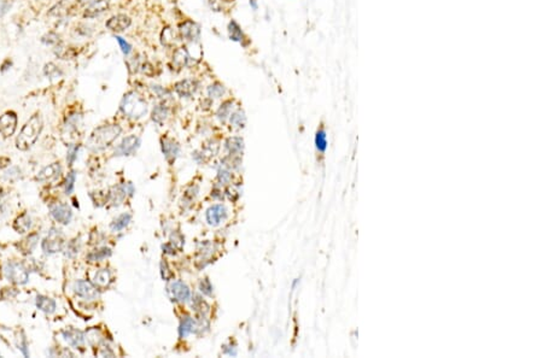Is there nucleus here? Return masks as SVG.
<instances>
[{
  "label": "nucleus",
  "mask_w": 543,
  "mask_h": 358,
  "mask_svg": "<svg viewBox=\"0 0 543 358\" xmlns=\"http://www.w3.org/2000/svg\"><path fill=\"white\" fill-rule=\"evenodd\" d=\"M121 131L122 129L118 124H105L98 127L91 134L90 139L87 141V147L92 152H99V151L105 150L120 137Z\"/></svg>",
  "instance_id": "1"
},
{
  "label": "nucleus",
  "mask_w": 543,
  "mask_h": 358,
  "mask_svg": "<svg viewBox=\"0 0 543 358\" xmlns=\"http://www.w3.org/2000/svg\"><path fill=\"white\" fill-rule=\"evenodd\" d=\"M43 118L39 114L31 116L29 121L24 124L22 128L20 135L16 139V146L18 150L27 151L34 145V143L37 140L40 133L43 130Z\"/></svg>",
  "instance_id": "2"
},
{
  "label": "nucleus",
  "mask_w": 543,
  "mask_h": 358,
  "mask_svg": "<svg viewBox=\"0 0 543 358\" xmlns=\"http://www.w3.org/2000/svg\"><path fill=\"white\" fill-rule=\"evenodd\" d=\"M122 114L132 119H140L146 115L147 103L137 92H128L120 104Z\"/></svg>",
  "instance_id": "3"
},
{
  "label": "nucleus",
  "mask_w": 543,
  "mask_h": 358,
  "mask_svg": "<svg viewBox=\"0 0 543 358\" xmlns=\"http://www.w3.org/2000/svg\"><path fill=\"white\" fill-rule=\"evenodd\" d=\"M165 292H167V296L169 299H171L172 301H174V303H180V304L187 303V301L190 300L191 296H192L190 287H188V286L181 280H175V281L169 282V284L167 285V287H165Z\"/></svg>",
  "instance_id": "4"
},
{
  "label": "nucleus",
  "mask_w": 543,
  "mask_h": 358,
  "mask_svg": "<svg viewBox=\"0 0 543 358\" xmlns=\"http://www.w3.org/2000/svg\"><path fill=\"white\" fill-rule=\"evenodd\" d=\"M4 275L9 281L16 285H24L29 280V274L22 263L8 262L4 265Z\"/></svg>",
  "instance_id": "5"
},
{
  "label": "nucleus",
  "mask_w": 543,
  "mask_h": 358,
  "mask_svg": "<svg viewBox=\"0 0 543 358\" xmlns=\"http://www.w3.org/2000/svg\"><path fill=\"white\" fill-rule=\"evenodd\" d=\"M64 246V235L57 228H51L47 237L41 243V249L46 254L57 253L63 250Z\"/></svg>",
  "instance_id": "6"
},
{
  "label": "nucleus",
  "mask_w": 543,
  "mask_h": 358,
  "mask_svg": "<svg viewBox=\"0 0 543 358\" xmlns=\"http://www.w3.org/2000/svg\"><path fill=\"white\" fill-rule=\"evenodd\" d=\"M141 141L137 135H128L122 139V141L116 146L114 155L116 157H128L136 155L138 149L140 147Z\"/></svg>",
  "instance_id": "7"
},
{
  "label": "nucleus",
  "mask_w": 543,
  "mask_h": 358,
  "mask_svg": "<svg viewBox=\"0 0 543 358\" xmlns=\"http://www.w3.org/2000/svg\"><path fill=\"white\" fill-rule=\"evenodd\" d=\"M134 192H136V190H134V186L131 182L117 185V186L112 187L111 191L109 192V203H111L112 206H118L120 204L123 203L126 198L133 196Z\"/></svg>",
  "instance_id": "8"
},
{
  "label": "nucleus",
  "mask_w": 543,
  "mask_h": 358,
  "mask_svg": "<svg viewBox=\"0 0 543 358\" xmlns=\"http://www.w3.org/2000/svg\"><path fill=\"white\" fill-rule=\"evenodd\" d=\"M73 290L74 293L83 300H96L99 297L98 287L92 282L86 280L75 281Z\"/></svg>",
  "instance_id": "9"
},
{
  "label": "nucleus",
  "mask_w": 543,
  "mask_h": 358,
  "mask_svg": "<svg viewBox=\"0 0 543 358\" xmlns=\"http://www.w3.org/2000/svg\"><path fill=\"white\" fill-rule=\"evenodd\" d=\"M228 217V210L222 204H215L212 205L205 211V221L206 223L212 227H219L222 225Z\"/></svg>",
  "instance_id": "10"
},
{
  "label": "nucleus",
  "mask_w": 543,
  "mask_h": 358,
  "mask_svg": "<svg viewBox=\"0 0 543 358\" xmlns=\"http://www.w3.org/2000/svg\"><path fill=\"white\" fill-rule=\"evenodd\" d=\"M161 150L165 161L169 164H173L179 156H180V145L178 141H175L172 138H162L161 139Z\"/></svg>",
  "instance_id": "11"
},
{
  "label": "nucleus",
  "mask_w": 543,
  "mask_h": 358,
  "mask_svg": "<svg viewBox=\"0 0 543 358\" xmlns=\"http://www.w3.org/2000/svg\"><path fill=\"white\" fill-rule=\"evenodd\" d=\"M199 88V82L196 78H185L174 84V91L180 98H191Z\"/></svg>",
  "instance_id": "12"
},
{
  "label": "nucleus",
  "mask_w": 543,
  "mask_h": 358,
  "mask_svg": "<svg viewBox=\"0 0 543 358\" xmlns=\"http://www.w3.org/2000/svg\"><path fill=\"white\" fill-rule=\"evenodd\" d=\"M50 213H51L52 217L55 218V221H57L58 223L64 226L70 223L71 218H73V211L69 208L68 204L64 203L53 204L51 208H50Z\"/></svg>",
  "instance_id": "13"
},
{
  "label": "nucleus",
  "mask_w": 543,
  "mask_h": 358,
  "mask_svg": "<svg viewBox=\"0 0 543 358\" xmlns=\"http://www.w3.org/2000/svg\"><path fill=\"white\" fill-rule=\"evenodd\" d=\"M215 253V245L210 241H204L198 246L197 250V260L196 264L199 269L205 268L206 265L212 262L213 254Z\"/></svg>",
  "instance_id": "14"
},
{
  "label": "nucleus",
  "mask_w": 543,
  "mask_h": 358,
  "mask_svg": "<svg viewBox=\"0 0 543 358\" xmlns=\"http://www.w3.org/2000/svg\"><path fill=\"white\" fill-rule=\"evenodd\" d=\"M179 33H180V36L186 41L196 42L199 39L200 29L198 24L194 23L193 21L187 20L179 24Z\"/></svg>",
  "instance_id": "15"
},
{
  "label": "nucleus",
  "mask_w": 543,
  "mask_h": 358,
  "mask_svg": "<svg viewBox=\"0 0 543 358\" xmlns=\"http://www.w3.org/2000/svg\"><path fill=\"white\" fill-rule=\"evenodd\" d=\"M17 127V116L15 112L9 111L0 116V134L4 138L11 137Z\"/></svg>",
  "instance_id": "16"
},
{
  "label": "nucleus",
  "mask_w": 543,
  "mask_h": 358,
  "mask_svg": "<svg viewBox=\"0 0 543 358\" xmlns=\"http://www.w3.org/2000/svg\"><path fill=\"white\" fill-rule=\"evenodd\" d=\"M62 337L67 343L74 348H80L85 345V334L75 328H67L62 331Z\"/></svg>",
  "instance_id": "17"
},
{
  "label": "nucleus",
  "mask_w": 543,
  "mask_h": 358,
  "mask_svg": "<svg viewBox=\"0 0 543 358\" xmlns=\"http://www.w3.org/2000/svg\"><path fill=\"white\" fill-rule=\"evenodd\" d=\"M131 24H132L131 18L128 17L127 15L120 14V15L112 16V17L106 22L105 26L108 29L114 31V33H121V31H124L126 29H128Z\"/></svg>",
  "instance_id": "18"
},
{
  "label": "nucleus",
  "mask_w": 543,
  "mask_h": 358,
  "mask_svg": "<svg viewBox=\"0 0 543 358\" xmlns=\"http://www.w3.org/2000/svg\"><path fill=\"white\" fill-rule=\"evenodd\" d=\"M109 9V0H94L85 9L83 17L94 18L97 16L102 15Z\"/></svg>",
  "instance_id": "19"
},
{
  "label": "nucleus",
  "mask_w": 543,
  "mask_h": 358,
  "mask_svg": "<svg viewBox=\"0 0 543 358\" xmlns=\"http://www.w3.org/2000/svg\"><path fill=\"white\" fill-rule=\"evenodd\" d=\"M225 150L228 156H241L244 150V140L240 137L228 138L225 143Z\"/></svg>",
  "instance_id": "20"
},
{
  "label": "nucleus",
  "mask_w": 543,
  "mask_h": 358,
  "mask_svg": "<svg viewBox=\"0 0 543 358\" xmlns=\"http://www.w3.org/2000/svg\"><path fill=\"white\" fill-rule=\"evenodd\" d=\"M62 172V168L59 165V163H53V164L44 168L41 171H39V174L36 175V180L39 181H52L59 177Z\"/></svg>",
  "instance_id": "21"
},
{
  "label": "nucleus",
  "mask_w": 543,
  "mask_h": 358,
  "mask_svg": "<svg viewBox=\"0 0 543 358\" xmlns=\"http://www.w3.org/2000/svg\"><path fill=\"white\" fill-rule=\"evenodd\" d=\"M193 61L194 58L190 55L188 50L185 49V47L178 49L177 51L174 52V55H173V63H174L178 68H184L187 67V65L193 64Z\"/></svg>",
  "instance_id": "22"
},
{
  "label": "nucleus",
  "mask_w": 543,
  "mask_h": 358,
  "mask_svg": "<svg viewBox=\"0 0 543 358\" xmlns=\"http://www.w3.org/2000/svg\"><path fill=\"white\" fill-rule=\"evenodd\" d=\"M194 329H196V320L192 319L191 316H185L181 319L180 323H179L178 333L179 337L181 339L187 338L190 334H194Z\"/></svg>",
  "instance_id": "23"
},
{
  "label": "nucleus",
  "mask_w": 543,
  "mask_h": 358,
  "mask_svg": "<svg viewBox=\"0 0 543 358\" xmlns=\"http://www.w3.org/2000/svg\"><path fill=\"white\" fill-rule=\"evenodd\" d=\"M169 114H171V109H169L167 105H165V104H158V105H156L155 108H153L152 114H151V118H152V121L155 122V123L162 125L168 119Z\"/></svg>",
  "instance_id": "24"
},
{
  "label": "nucleus",
  "mask_w": 543,
  "mask_h": 358,
  "mask_svg": "<svg viewBox=\"0 0 543 358\" xmlns=\"http://www.w3.org/2000/svg\"><path fill=\"white\" fill-rule=\"evenodd\" d=\"M35 304H36L37 309L41 310L43 312L49 314V315H51V314L55 312L56 309H57V304H56V301L51 299V298L45 297V296H37Z\"/></svg>",
  "instance_id": "25"
},
{
  "label": "nucleus",
  "mask_w": 543,
  "mask_h": 358,
  "mask_svg": "<svg viewBox=\"0 0 543 358\" xmlns=\"http://www.w3.org/2000/svg\"><path fill=\"white\" fill-rule=\"evenodd\" d=\"M190 300H191V306H192V310H194V311L198 314L199 316L208 315L210 306L202 297L198 296V294H193V296H191Z\"/></svg>",
  "instance_id": "26"
},
{
  "label": "nucleus",
  "mask_w": 543,
  "mask_h": 358,
  "mask_svg": "<svg viewBox=\"0 0 543 358\" xmlns=\"http://www.w3.org/2000/svg\"><path fill=\"white\" fill-rule=\"evenodd\" d=\"M131 222H132L131 213L123 212V213H121V215H118L117 217H116L114 221L110 223V229H111L112 232H115V233H117V232H121V231H123L124 228H127Z\"/></svg>",
  "instance_id": "27"
},
{
  "label": "nucleus",
  "mask_w": 543,
  "mask_h": 358,
  "mask_svg": "<svg viewBox=\"0 0 543 358\" xmlns=\"http://www.w3.org/2000/svg\"><path fill=\"white\" fill-rule=\"evenodd\" d=\"M110 282H111V273L109 272V269L98 270L93 278V284L99 288L108 287Z\"/></svg>",
  "instance_id": "28"
},
{
  "label": "nucleus",
  "mask_w": 543,
  "mask_h": 358,
  "mask_svg": "<svg viewBox=\"0 0 543 358\" xmlns=\"http://www.w3.org/2000/svg\"><path fill=\"white\" fill-rule=\"evenodd\" d=\"M232 110H233V102H232V100H226V102L222 103V104L220 105V108L218 109L216 117H218V119L221 122V123H226V122L228 121V118H230Z\"/></svg>",
  "instance_id": "29"
},
{
  "label": "nucleus",
  "mask_w": 543,
  "mask_h": 358,
  "mask_svg": "<svg viewBox=\"0 0 543 358\" xmlns=\"http://www.w3.org/2000/svg\"><path fill=\"white\" fill-rule=\"evenodd\" d=\"M198 193H199V187L196 186V185H192V186H190L186 191H185L183 199H181V205L184 206V209L190 208V206L192 205L194 199H196L197 196H198Z\"/></svg>",
  "instance_id": "30"
},
{
  "label": "nucleus",
  "mask_w": 543,
  "mask_h": 358,
  "mask_svg": "<svg viewBox=\"0 0 543 358\" xmlns=\"http://www.w3.org/2000/svg\"><path fill=\"white\" fill-rule=\"evenodd\" d=\"M112 254V251L110 247H99V249L92 251L87 254V259L90 262H102L106 258H109Z\"/></svg>",
  "instance_id": "31"
},
{
  "label": "nucleus",
  "mask_w": 543,
  "mask_h": 358,
  "mask_svg": "<svg viewBox=\"0 0 543 358\" xmlns=\"http://www.w3.org/2000/svg\"><path fill=\"white\" fill-rule=\"evenodd\" d=\"M228 121H230V123L233 128L241 129V128L245 127V123H246L245 114H244L243 110H237V111L232 112L230 118H228Z\"/></svg>",
  "instance_id": "32"
},
{
  "label": "nucleus",
  "mask_w": 543,
  "mask_h": 358,
  "mask_svg": "<svg viewBox=\"0 0 543 358\" xmlns=\"http://www.w3.org/2000/svg\"><path fill=\"white\" fill-rule=\"evenodd\" d=\"M14 227L16 229V232L17 233H26V232H28L31 227V218L29 217V215L28 213H23V215L20 216V217H17V219L15 221V225Z\"/></svg>",
  "instance_id": "33"
},
{
  "label": "nucleus",
  "mask_w": 543,
  "mask_h": 358,
  "mask_svg": "<svg viewBox=\"0 0 543 358\" xmlns=\"http://www.w3.org/2000/svg\"><path fill=\"white\" fill-rule=\"evenodd\" d=\"M228 35H230V39L233 40V41L243 42L244 40L243 30H241L239 24L235 21H231L230 23H228Z\"/></svg>",
  "instance_id": "34"
},
{
  "label": "nucleus",
  "mask_w": 543,
  "mask_h": 358,
  "mask_svg": "<svg viewBox=\"0 0 543 358\" xmlns=\"http://www.w3.org/2000/svg\"><path fill=\"white\" fill-rule=\"evenodd\" d=\"M216 180H218L220 186H226V185L231 184V181H232L231 169L227 168V166L220 164L218 169V175H216Z\"/></svg>",
  "instance_id": "35"
},
{
  "label": "nucleus",
  "mask_w": 543,
  "mask_h": 358,
  "mask_svg": "<svg viewBox=\"0 0 543 358\" xmlns=\"http://www.w3.org/2000/svg\"><path fill=\"white\" fill-rule=\"evenodd\" d=\"M315 145L316 149H318L320 152H325L326 149H327V135H326L324 128H320V129L316 131Z\"/></svg>",
  "instance_id": "36"
},
{
  "label": "nucleus",
  "mask_w": 543,
  "mask_h": 358,
  "mask_svg": "<svg viewBox=\"0 0 543 358\" xmlns=\"http://www.w3.org/2000/svg\"><path fill=\"white\" fill-rule=\"evenodd\" d=\"M225 93H226L225 86L220 82H214L208 87V96L210 99L221 98Z\"/></svg>",
  "instance_id": "37"
},
{
  "label": "nucleus",
  "mask_w": 543,
  "mask_h": 358,
  "mask_svg": "<svg viewBox=\"0 0 543 358\" xmlns=\"http://www.w3.org/2000/svg\"><path fill=\"white\" fill-rule=\"evenodd\" d=\"M198 290L202 294H204V296L206 297H213L214 296V286H213L212 282H210V280L208 278H204V279H200L199 284H198Z\"/></svg>",
  "instance_id": "38"
},
{
  "label": "nucleus",
  "mask_w": 543,
  "mask_h": 358,
  "mask_svg": "<svg viewBox=\"0 0 543 358\" xmlns=\"http://www.w3.org/2000/svg\"><path fill=\"white\" fill-rule=\"evenodd\" d=\"M169 244H171L177 251H181L185 245V238L183 237V234L179 233V232H173L171 235V240H169Z\"/></svg>",
  "instance_id": "39"
},
{
  "label": "nucleus",
  "mask_w": 543,
  "mask_h": 358,
  "mask_svg": "<svg viewBox=\"0 0 543 358\" xmlns=\"http://www.w3.org/2000/svg\"><path fill=\"white\" fill-rule=\"evenodd\" d=\"M161 41H162V45H164L167 47H171L175 43V35L169 27L164 28V29L162 30Z\"/></svg>",
  "instance_id": "40"
},
{
  "label": "nucleus",
  "mask_w": 543,
  "mask_h": 358,
  "mask_svg": "<svg viewBox=\"0 0 543 358\" xmlns=\"http://www.w3.org/2000/svg\"><path fill=\"white\" fill-rule=\"evenodd\" d=\"M75 181H76V171L75 170H71L69 174L67 175V177H65V182H64V190H65V193L67 194H71L74 192V188H75Z\"/></svg>",
  "instance_id": "41"
},
{
  "label": "nucleus",
  "mask_w": 543,
  "mask_h": 358,
  "mask_svg": "<svg viewBox=\"0 0 543 358\" xmlns=\"http://www.w3.org/2000/svg\"><path fill=\"white\" fill-rule=\"evenodd\" d=\"M159 269H161V276L162 279L164 281H171L173 279V276H174V274H173V272L171 270V268H169V264L167 263V260L163 259L161 260V264H159Z\"/></svg>",
  "instance_id": "42"
},
{
  "label": "nucleus",
  "mask_w": 543,
  "mask_h": 358,
  "mask_svg": "<svg viewBox=\"0 0 543 358\" xmlns=\"http://www.w3.org/2000/svg\"><path fill=\"white\" fill-rule=\"evenodd\" d=\"M44 71H45V75L49 77H59L62 75V71L59 70V69L56 67L55 64H52V63H49V64L45 65V69H44Z\"/></svg>",
  "instance_id": "43"
},
{
  "label": "nucleus",
  "mask_w": 543,
  "mask_h": 358,
  "mask_svg": "<svg viewBox=\"0 0 543 358\" xmlns=\"http://www.w3.org/2000/svg\"><path fill=\"white\" fill-rule=\"evenodd\" d=\"M17 346H18V350H20L21 352L23 353V356H24V357H29V350H28L27 339H26V337H24L23 334L18 335V339H17Z\"/></svg>",
  "instance_id": "44"
},
{
  "label": "nucleus",
  "mask_w": 543,
  "mask_h": 358,
  "mask_svg": "<svg viewBox=\"0 0 543 358\" xmlns=\"http://www.w3.org/2000/svg\"><path fill=\"white\" fill-rule=\"evenodd\" d=\"M37 240H39V235L34 234V235H30L29 238H27L26 240L23 241L24 245H26V249H24L26 250V252H31V251L35 249Z\"/></svg>",
  "instance_id": "45"
},
{
  "label": "nucleus",
  "mask_w": 543,
  "mask_h": 358,
  "mask_svg": "<svg viewBox=\"0 0 543 358\" xmlns=\"http://www.w3.org/2000/svg\"><path fill=\"white\" fill-rule=\"evenodd\" d=\"M78 149H80L78 145H70V147H69L68 155H67V162L69 165H73L74 162L76 161Z\"/></svg>",
  "instance_id": "46"
},
{
  "label": "nucleus",
  "mask_w": 543,
  "mask_h": 358,
  "mask_svg": "<svg viewBox=\"0 0 543 358\" xmlns=\"http://www.w3.org/2000/svg\"><path fill=\"white\" fill-rule=\"evenodd\" d=\"M77 241L78 240H73L70 241V243L68 244L67 246V257H74L76 256V254L78 253V250H80V245H77Z\"/></svg>",
  "instance_id": "47"
},
{
  "label": "nucleus",
  "mask_w": 543,
  "mask_h": 358,
  "mask_svg": "<svg viewBox=\"0 0 543 358\" xmlns=\"http://www.w3.org/2000/svg\"><path fill=\"white\" fill-rule=\"evenodd\" d=\"M222 353L226 354V356H231V357H234L238 354V351H237V346H235L234 344H225L224 346H222Z\"/></svg>",
  "instance_id": "48"
},
{
  "label": "nucleus",
  "mask_w": 543,
  "mask_h": 358,
  "mask_svg": "<svg viewBox=\"0 0 543 358\" xmlns=\"http://www.w3.org/2000/svg\"><path fill=\"white\" fill-rule=\"evenodd\" d=\"M240 194L241 192L239 190V186H231L227 191H226V196L230 198L231 200H237L238 198L240 197Z\"/></svg>",
  "instance_id": "49"
},
{
  "label": "nucleus",
  "mask_w": 543,
  "mask_h": 358,
  "mask_svg": "<svg viewBox=\"0 0 543 358\" xmlns=\"http://www.w3.org/2000/svg\"><path fill=\"white\" fill-rule=\"evenodd\" d=\"M151 89H152V92L155 93L157 97H158V98L165 99V98H168V97H169L168 91L165 88H163V87H161V86H152Z\"/></svg>",
  "instance_id": "50"
},
{
  "label": "nucleus",
  "mask_w": 543,
  "mask_h": 358,
  "mask_svg": "<svg viewBox=\"0 0 543 358\" xmlns=\"http://www.w3.org/2000/svg\"><path fill=\"white\" fill-rule=\"evenodd\" d=\"M18 176H20V170H18V168H11L10 170H8L5 172L6 180H15V178H17Z\"/></svg>",
  "instance_id": "51"
},
{
  "label": "nucleus",
  "mask_w": 543,
  "mask_h": 358,
  "mask_svg": "<svg viewBox=\"0 0 543 358\" xmlns=\"http://www.w3.org/2000/svg\"><path fill=\"white\" fill-rule=\"evenodd\" d=\"M116 39H117V41H118V43H120V46H121L122 51H123V53H124V55H128V53H130V52H131V50H132V46H131V45H130V43H128L127 41H124V40H123V39H122V37H116Z\"/></svg>",
  "instance_id": "52"
},
{
  "label": "nucleus",
  "mask_w": 543,
  "mask_h": 358,
  "mask_svg": "<svg viewBox=\"0 0 543 358\" xmlns=\"http://www.w3.org/2000/svg\"><path fill=\"white\" fill-rule=\"evenodd\" d=\"M209 5L214 11H220L222 9V0H209Z\"/></svg>",
  "instance_id": "53"
},
{
  "label": "nucleus",
  "mask_w": 543,
  "mask_h": 358,
  "mask_svg": "<svg viewBox=\"0 0 543 358\" xmlns=\"http://www.w3.org/2000/svg\"><path fill=\"white\" fill-rule=\"evenodd\" d=\"M162 250H163V252L167 253V254H171V256H174V254L177 253V250H175L174 247H173L172 245L169 244V243L163 245V246H162Z\"/></svg>",
  "instance_id": "54"
},
{
  "label": "nucleus",
  "mask_w": 543,
  "mask_h": 358,
  "mask_svg": "<svg viewBox=\"0 0 543 358\" xmlns=\"http://www.w3.org/2000/svg\"><path fill=\"white\" fill-rule=\"evenodd\" d=\"M212 197L215 198V199H222V198H224V194H222V191L220 190V188H215V190L212 192Z\"/></svg>",
  "instance_id": "55"
},
{
  "label": "nucleus",
  "mask_w": 543,
  "mask_h": 358,
  "mask_svg": "<svg viewBox=\"0 0 543 358\" xmlns=\"http://www.w3.org/2000/svg\"><path fill=\"white\" fill-rule=\"evenodd\" d=\"M250 5L254 10H257V8H259V5H257V0H250Z\"/></svg>",
  "instance_id": "56"
},
{
  "label": "nucleus",
  "mask_w": 543,
  "mask_h": 358,
  "mask_svg": "<svg viewBox=\"0 0 543 358\" xmlns=\"http://www.w3.org/2000/svg\"><path fill=\"white\" fill-rule=\"evenodd\" d=\"M225 2H228V3H231V2H234V0H225Z\"/></svg>",
  "instance_id": "57"
},
{
  "label": "nucleus",
  "mask_w": 543,
  "mask_h": 358,
  "mask_svg": "<svg viewBox=\"0 0 543 358\" xmlns=\"http://www.w3.org/2000/svg\"><path fill=\"white\" fill-rule=\"evenodd\" d=\"M0 357H2V354H0Z\"/></svg>",
  "instance_id": "58"
}]
</instances>
